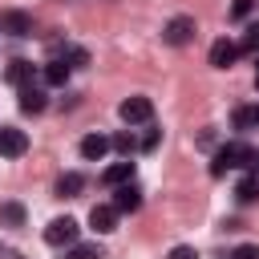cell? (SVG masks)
Segmentation results:
<instances>
[{"instance_id":"obj_1","label":"cell","mask_w":259,"mask_h":259,"mask_svg":"<svg viewBox=\"0 0 259 259\" xmlns=\"http://www.w3.org/2000/svg\"><path fill=\"white\" fill-rule=\"evenodd\" d=\"M243 158H247V146H243V142H227V146H219V150H214V158H210V174H214V178H223L227 170L243 166Z\"/></svg>"},{"instance_id":"obj_2","label":"cell","mask_w":259,"mask_h":259,"mask_svg":"<svg viewBox=\"0 0 259 259\" xmlns=\"http://www.w3.org/2000/svg\"><path fill=\"white\" fill-rule=\"evenodd\" d=\"M77 231H81V227H77L69 214H65V219H53V223L45 227V243H49V247H73V243H77Z\"/></svg>"},{"instance_id":"obj_3","label":"cell","mask_w":259,"mask_h":259,"mask_svg":"<svg viewBox=\"0 0 259 259\" xmlns=\"http://www.w3.org/2000/svg\"><path fill=\"white\" fill-rule=\"evenodd\" d=\"M162 40H166V45H174V49L190 45V40H194V16H174V20H166Z\"/></svg>"},{"instance_id":"obj_4","label":"cell","mask_w":259,"mask_h":259,"mask_svg":"<svg viewBox=\"0 0 259 259\" xmlns=\"http://www.w3.org/2000/svg\"><path fill=\"white\" fill-rule=\"evenodd\" d=\"M117 113H121V121H125V125H138V121H150L154 101H150V97H125V101L117 105Z\"/></svg>"},{"instance_id":"obj_5","label":"cell","mask_w":259,"mask_h":259,"mask_svg":"<svg viewBox=\"0 0 259 259\" xmlns=\"http://www.w3.org/2000/svg\"><path fill=\"white\" fill-rule=\"evenodd\" d=\"M0 32H8V36H32V16L8 8V12H0Z\"/></svg>"},{"instance_id":"obj_6","label":"cell","mask_w":259,"mask_h":259,"mask_svg":"<svg viewBox=\"0 0 259 259\" xmlns=\"http://www.w3.org/2000/svg\"><path fill=\"white\" fill-rule=\"evenodd\" d=\"M24 150H28V138H24V130L0 125V158H20Z\"/></svg>"},{"instance_id":"obj_7","label":"cell","mask_w":259,"mask_h":259,"mask_svg":"<svg viewBox=\"0 0 259 259\" xmlns=\"http://www.w3.org/2000/svg\"><path fill=\"white\" fill-rule=\"evenodd\" d=\"M117 194H113V210L117 214H134L138 206H142V190L134 186V182H125V186H113Z\"/></svg>"},{"instance_id":"obj_8","label":"cell","mask_w":259,"mask_h":259,"mask_svg":"<svg viewBox=\"0 0 259 259\" xmlns=\"http://www.w3.org/2000/svg\"><path fill=\"white\" fill-rule=\"evenodd\" d=\"M89 227H93L97 235H109V231H117V210H113V206H105V202H97V206L89 210Z\"/></svg>"},{"instance_id":"obj_9","label":"cell","mask_w":259,"mask_h":259,"mask_svg":"<svg viewBox=\"0 0 259 259\" xmlns=\"http://www.w3.org/2000/svg\"><path fill=\"white\" fill-rule=\"evenodd\" d=\"M235 57H239V45H235V40H227V36H223V40H214V45H210V65H214V69H227Z\"/></svg>"},{"instance_id":"obj_10","label":"cell","mask_w":259,"mask_h":259,"mask_svg":"<svg viewBox=\"0 0 259 259\" xmlns=\"http://www.w3.org/2000/svg\"><path fill=\"white\" fill-rule=\"evenodd\" d=\"M101 182H105V186H125V182H134V162L125 158V162H113V166H105Z\"/></svg>"},{"instance_id":"obj_11","label":"cell","mask_w":259,"mask_h":259,"mask_svg":"<svg viewBox=\"0 0 259 259\" xmlns=\"http://www.w3.org/2000/svg\"><path fill=\"white\" fill-rule=\"evenodd\" d=\"M109 154V138H101V134H89V138H81V158H89V162H101Z\"/></svg>"},{"instance_id":"obj_12","label":"cell","mask_w":259,"mask_h":259,"mask_svg":"<svg viewBox=\"0 0 259 259\" xmlns=\"http://www.w3.org/2000/svg\"><path fill=\"white\" fill-rule=\"evenodd\" d=\"M4 81L8 85H32V65L28 61H8V69H4Z\"/></svg>"},{"instance_id":"obj_13","label":"cell","mask_w":259,"mask_h":259,"mask_svg":"<svg viewBox=\"0 0 259 259\" xmlns=\"http://www.w3.org/2000/svg\"><path fill=\"white\" fill-rule=\"evenodd\" d=\"M20 109L24 113H40L45 109V89L40 85H20Z\"/></svg>"},{"instance_id":"obj_14","label":"cell","mask_w":259,"mask_h":259,"mask_svg":"<svg viewBox=\"0 0 259 259\" xmlns=\"http://www.w3.org/2000/svg\"><path fill=\"white\" fill-rule=\"evenodd\" d=\"M40 77H45V85H53V89H61V85L69 81V65H65L61 57H57V61H49V65H45V73H40Z\"/></svg>"},{"instance_id":"obj_15","label":"cell","mask_w":259,"mask_h":259,"mask_svg":"<svg viewBox=\"0 0 259 259\" xmlns=\"http://www.w3.org/2000/svg\"><path fill=\"white\" fill-rule=\"evenodd\" d=\"M81 186H85L81 174H61V178H57V194H61V198H77Z\"/></svg>"},{"instance_id":"obj_16","label":"cell","mask_w":259,"mask_h":259,"mask_svg":"<svg viewBox=\"0 0 259 259\" xmlns=\"http://www.w3.org/2000/svg\"><path fill=\"white\" fill-rule=\"evenodd\" d=\"M0 223H4V227H20V223H24V206H20V202H4V206H0Z\"/></svg>"},{"instance_id":"obj_17","label":"cell","mask_w":259,"mask_h":259,"mask_svg":"<svg viewBox=\"0 0 259 259\" xmlns=\"http://www.w3.org/2000/svg\"><path fill=\"white\" fill-rule=\"evenodd\" d=\"M235 198H239L243 206H247V202H255V198H259V182H255V178L247 174V178H243V182L235 186Z\"/></svg>"},{"instance_id":"obj_18","label":"cell","mask_w":259,"mask_h":259,"mask_svg":"<svg viewBox=\"0 0 259 259\" xmlns=\"http://www.w3.org/2000/svg\"><path fill=\"white\" fill-rule=\"evenodd\" d=\"M65 259H101V247L97 243H73L65 251Z\"/></svg>"},{"instance_id":"obj_19","label":"cell","mask_w":259,"mask_h":259,"mask_svg":"<svg viewBox=\"0 0 259 259\" xmlns=\"http://www.w3.org/2000/svg\"><path fill=\"white\" fill-rule=\"evenodd\" d=\"M109 146H113V150H121V154H125V158H130V154H134V150H138V142H134V134H117V138H113V142H109Z\"/></svg>"},{"instance_id":"obj_20","label":"cell","mask_w":259,"mask_h":259,"mask_svg":"<svg viewBox=\"0 0 259 259\" xmlns=\"http://www.w3.org/2000/svg\"><path fill=\"white\" fill-rule=\"evenodd\" d=\"M243 49H247V53H259V20L247 24V32H243Z\"/></svg>"},{"instance_id":"obj_21","label":"cell","mask_w":259,"mask_h":259,"mask_svg":"<svg viewBox=\"0 0 259 259\" xmlns=\"http://www.w3.org/2000/svg\"><path fill=\"white\" fill-rule=\"evenodd\" d=\"M231 259H259V247H255V243H239V247L231 251Z\"/></svg>"},{"instance_id":"obj_22","label":"cell","mask_w":259,"mask_h":259,"mask_svg":"<svg viewBox=\"0 0 259 259\" xmlns=\"http://www.w3.org/2000/svg\"><path fill=\"white\" fill-rule=\"evenodd\" d=\"M166 259H198V251L182 243V247H170V255H166Z\"/></svg>"},{"instance_id":"obj_23","label":"cell","mask_w":259,"mask_h":259,"mask_svg":"<svg viewBox=\"0 0 259 259\" xmlns=\"http://www.w3.org/2000/svg\"><path fill=\"white\" fill-rule=\"evenodd\" d=\"M235 125H239V130H251V125H255L251 109H235Z\"/></svg>"},{"instance_id":"obj_24","label":"cell","mask_w":259,"mask_h":259,"mask_svg":"<svg viewBox=\"0 0 259 259\" xmlns=\"http://www.w3.org/2000/svg\"><path fill=\"white\" fill-rule=\"evenodd\" d=\"M247 12H251V0H235V8H231V16H235V20H243Z\"/></svg>"},{"instance_id":"obj_25","label":"cell","mask_w":259,"mask_h":259,"mask_svg":"<svg viewBox=\"0 0 259 259\" xmlns=\"http://www.w3.org/2000/svg\"><path fill=\"white\" fill-rule=\"evenodd\" d=\"M158 138H162V134H158V130H150V134L142 138V150H158Z\"/></svg>"},{"instance_id":"obj_26","label":"cell","mask_w":259,"mask_h":259,"mask_svg":"<svg viewBox=\"0 0 259 259\" xmlns=\"http://www.w3.org/2000/svg\"><path fill=\"white\" fill-rule=\"evenodd\" d=\"M0 259H24V255H16V251H8V247H0Z\"/></svg>"},{"instance_id":"obj_27","label":"cell","mask_w":259,"mask_h":259,"mask_svg":"<svg viewBox=\"0 0 259 259\" xmlns=\"http://www.w3.org/2000/svg\"><path fill=\"white\" fill-rule=\"evenodd\" d=\"M251 117H255V125H259V105H255V109H251Z\"/></svg>"},{"instance_id":"obj_28","label":"cell","mask_w":259,"mask_h":259,"mask_svg":"<svg viewBox=\"0 0 259 259\" xmlns=\"http://www.w3.org/2000/svg\"><path fill=\"white\" fill-rule=\"evenodd\" d=\"M255 85H259V65H255Z\"/></svg>"}]
</instances>
